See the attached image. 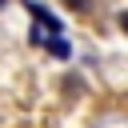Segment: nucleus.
I'll use <instances>...</instances> for the list:
<instances>
[{
  "mask_svg": "<svg viewBox=\"0 0 128 128\" xmlns=\"http://www.w3.org/2000/svg\"><path fill=\"white\" fill-rule=\"evenodd\" d=\"M24 8H28V12H32V20H36V24H40V28H48V32H60V20H56V16H52V12H48V8H40V4H36V0H24Z\"/></svg>",
  "mask_w": 128,
  "mask_h": 128,
  "instance_id": "nucleus-1",
  "label": "nucleus"
},
{
  "mask_svg": "<svg viewBox=\"0 0 128 128\" xmlns=\"http://www.w3.org/2000/svg\"><path fill=\"white\" fill-rule=\"evenodd\" d=\"M44 48H48L56 60H68V56H72V48H68V40H64V36H48V44H44Z\"/></svg>",
  "mask_w": 128,
  "mask_h": 128,
  "instance_id": "nucleus-2",
  "label": "nucleus"
},
{
  "mask_svg": "<svg viewBox=\"0 0 128 128\" xmlns=\"http://www.w3.org/2000/svg\"><path fill=\"white\" fill-rule=\"evenodd\" d=\"M64 4H68L72 12H88V4H92V0H64Z\"/></svg>",
  "mask_w": 128,
  "mask_h": 128,
  "instance_id": "nucleus-3",
  "label": "nucleus"
},
{
  "mask_svg": "<svg viewBox=\"0 0 128 128\" xmlns=\"http://www.w3.org/2000/svg\"><path fill=\"white\" fill-rule=\"evenodd\" d=\"M116 24H120V32H128V8H124V12L116 16Z\"/></svg>",
  "mask_w": 128,
  "mask_h": 128,
  "instance_id": "nucleus-4",
  "label": "nucleus"
},
{
  "mask_svg": "<svg viewBox=\"0 0 128 128\" xmlns=\"http://www.w3.org/2000/svg\"><path fill=\"white\" fill-rule=\"evenodd\" d=\"M4 4H8V0H0V8H4Z\"/></svg>",
  "mask_w": 128,
  "mask_h": 128,
  "instance_id": "nucleus-5",
  "label": "nucleus"
}]
</instances>
